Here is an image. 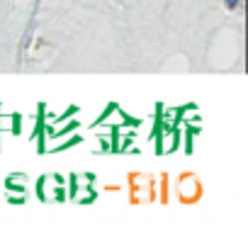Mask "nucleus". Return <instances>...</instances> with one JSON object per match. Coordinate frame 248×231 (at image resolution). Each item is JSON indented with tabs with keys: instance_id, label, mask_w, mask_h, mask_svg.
Wrapping results in <instances>:
<instances>
[{
	"instance_id": "f257e3e1",
	"label": "nucleus",
	"mask_w": 248,
	"mask_h": 231,
	"mask_svg": "<svg viewBox=\"0 0 248 231\" xmlns=\"http://www.w3.org/2000/svg\"><path fill=\"white\" fill-rule=\"evenodd\" d=\"M224 5H226L229 10H236V8L241 5V0H224Z\"/></svg>"
}]
</instances>
